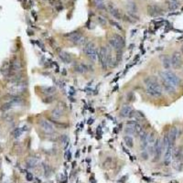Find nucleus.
Returning a JSON list of instances; mask_svg holds the SVG:
<instances>
[{"instance_id":"obj_32","label":"nucleus","mask_w":183,"mask_h":183,"mask_svg":"<svg viewBox=\"0 0 183 183\" xmlns=\"http://www.w3.org/2000/svg\"><path fill=\"white\" fill-rule=\"evenodd\" d=\"M110 23H111V24H112L114 27H116V28H118V30H122V27H120V25L118 24V23L114 22V21H113V20H110Z\"/></svg>"},{"instance_id":"obj_9","label":"nucleus","mask_w":183,"mask_h":183,"mask_svg":"<svg viewBox=\"0 0 183 183\" xmlns=\"http://www.w3.org/2000/svg\"><path fill=\"white\" fill-rule=\"evenodd\" d=\"M173 145L172 143L169 142L168 147L165 149V157H164V165L169 166L171 162V158H172V151H173Z\"/></svg>"},{"instance_id":"obj_13","label":"nucleus","mask_w":183,"mask_h":183,"mask_svg":"<svg viewBox=\"0 0 183 183\" xmlns=\"http://www.w3.org/2000/svg\"><path fill=\"white\" fill-rule=\"evenodd\" d=\"M10 63V73H18L19 72H20L21 70V63L19 59H13L12 61H11V62H9Z\"/></svg>"},{"instance_id":"obj_35","label":"nucleus","mask_w":183,"mask_h":183,"mask_svg":"<svg viewBox=\"0 0 183 183\" xmlns=\"http://www.w3.org/2000/svg\"><path fill=\"white\" fill-rule=\"evenodd\" d=\"M47 99H49V100H44L45 103H51V102H52V101L54 100V99H53V97H52V96H50V95H49V97H48Z\"/></svg>"},{"instance_id":"obj_17","label":"nucleus","mask_w":183,"mask_h":183,"mask_svg":"<svg viewBox=\"0 0 183 183\" xmlns=\"http://www.w3.org/2000/svg\"><path fill=\"white\" fill-rule=\"evenodd\" d=\"M39 159L35 157H30L26 161V164H27V167L30 168V169H33L38 166L39 164Z\"/></svg>"},{"instance_id":"obj_10","label":"nucleus","mask_w":183,"mask_h":183,"mask_svg":"<svg viewBox=\"0 0 183 183\" xmlns=\"http://www.w3.org/2000/svg\"><path fill=\"white\" fill-rule=\"evenodd\" d=\"M39 127H41V129L44 131V132L48 133V134L54 133V127H53L51 123L46 121V120H44V119H41L39 121Z\"/></svg>"},{"instance_id":"obj_19","label":"nucleus","mask_w":183,"mask_h":183,"mask_svg":"<svg viewBox=\"0 0 183 183\" xmlns=\"http://www.w3.org/2000/svg\"><path fill=\"white\" fill-rule=\"evenodd\" d=\"M1 73L5 77H8L10 74V63L8 61H6L3 63L1 67Z\"/></svg>"},{"instance_id":"obj_20","label":"nucleus","mask_w":183,"mask_h":183,"mask_svg":"<svg viewBox=\"0 0 183 183\" xmlns=\"http://www.w3.org/2000/svg\"><path fill=\"white\" fill-rule=\"evenodd\" d=\"M161 83H162V86L164 87V89L166 90V92H168V93H169V94H173V93H175L176 87H174L173 85H171L170 83H167V82L163 81V80H161Z\"/></svg>"},{"instance_id":"obj_16","label":"nucleus","mask_w":183,"mask_h":183,"mask_svg":"<svg viewBox=\"0 0 183 183\" xmlns=\"http://www.w3.org/2000/svg\"><path fill=\"white\" fill-rule=\"evenodd\" d=\"M127 8L130 15H136L137 13V7L134 1H128L127 4Z\"/></svg>"},{"instance_id":"obj_6","label":"nucleus","mask_w":183,"mask_h":183,"mask_svg":"<svg viewBox=\"0 0 183 183\" xmlns=\"http://www.w3.org/2000/svg\"><path fill=\"white\" fill-rule=\"evenodd\" d=\"M97 59L99 61V63L104 70L107 69V50L106 47H101L99 51H97Z\"/></svg>"},{"instance_id":"obj_12","label":"nucleus","mask_w":183,"mask_h":183,"mask_svg":"<svg viewBox=\"0 0 183 183\" xmlns=\"http://www.w3.org/2000/svg\"><path fill=\"white\" fill-rule=\"evenodd\" d=\"M107 8L109 10L110 14L114 17L116 19H122V14L119 11V9L116 7V5H114L113 3H108Z\"/></svg>"},{"instance_id":"obj_27","label":"nucleus","mask_w":183,"mask_h":183,"mask_svg":"<svg viewBox=\"0 0 183 183\" xmlns=\"http://www.w3.org/2000/svg\"><path fill=\"white\" fill-rule=\"evenodd\" d=\"M125 134L129 135V136H131V135H136V129H135L134 127H132V125H127V128H125Z\"/></svg>"},{"instance_id":"obj_14","label":"nucleus","mask_w":183,"mask_h":183,"mask_svg":"<svg viewBox=\"0 0 183 183\" xmlns=\"http://www.w3.org/2000/svg\"><path fill=\"white\" fill-rule=\"evenodd\" d=\"M132 113H133V107L127 105H124L121 110H120V116L122 117H129L132 116Z\"/></svg>"},{"instance_id":"obj_26","label":"nucleus","mask_w":183,"mask_h":183,"mask_svg":"<svg viewBox=\"0 0 183 183\" xmlns=\"http://www.w3.org/2000/svg\"><path fill=\"white\" fill-rule=\"evenodd\" d=\"M41 90H42L43 94H48V95H50V94L55 93V88L54 87H42Z\"/></svg>"},{"instance_id":"obj_24","label":"nucleus","mask_w":183,"mask_h":183,"mask_svg":"<svg viewBox=\"0 0 183 183\" xmlns=\"http://www.w3.org/2000/svg\"><path fill=\"white\" fill-rule=\"evenodd\" d=\"M74 69H75V71L79 73H83L87 71V66L84 65L83 63H79L77 64L75 67H74Z\"/></svg>"},{"instance_id":"obj_2","label":"nucleus","mask_w":183,"mask_h":183,"mask_svg":"<svg viewBox=\"0 0 183 183\" xmlns=\"http://www.w3.org/2000/svg\"><path fill=\"white\" fill-rule=\"evenodd\" d=\"M159 75H160V79L170 83L171 85H173L174 87L179 86L181 83V80L180 79V77L178 75H176L173 72L169 71V70H166L164 72H160Z\"/></svg>"},{"instance_id":"obj_1","label":"nucleus","mask_w":183,"mask_h":183,"mask_svg":"<svg viewBox=\"0 0 183 183\" xmlns=\"http://www.w3.org/2000/svg\"><path fill=\"white\" fill-rule=\"evenodd\" d=\"M144 82L147 87V93L149 95L154 97H159L162 95L163 90L161 85L154 77H147L144 80Z\"/></svg>"},{"instance_id":"obj_11","label":"nucleus","mask_w":183,"mask_h":183,"mask_svg":"<svg viewBox=\"0 0 183 183\" xmlns=\"http://www.w3.org/2000/svg\"><path fill=\"white\" fill-rule=\"evenodd\" d=\"M147 13L150 17H158L162 14V9L158 5H148L147 6Z\"/></svg>"},{"instance_id":"obj_3","label":"nucleus","mask_w":183,"mask_h":183,"mask_svg":"<svg viewBox=\"0 0 183 183\" xmlns=\"http://www.w3.org/2000/svg\"><path fill=\"white\" fill-rule=\"evenodd\" d=\"M83 51H84L85 55H86L91 61H97V50H96L94 42L90 41L85 44Z\"/></svg>"},{"instance_id":"obj_21","label":"nucleus","mask_w":183,"mask_h":183,"mask_svg":"<svg viewBox=\"0 0 183 183\" xmlns=\"http://www.w3.org/2000/svg\"><path fill=\"white\" fill-rule=\"evenodd\" d=\"M161 61H162L163 67L166 69V70H169V69L171 67V60L169 57L168 55H164L161 58Z\"/></svg>"},{"instance_id":"obj_22","label":"nucleus","mask_w":183,"mask_h":183,"mask_svg":"<svg viewBox=\"0 0 183 183\" xmlns=\"http://www.w3.org/2000/svg\"><path fill=\"white\" fill-rule=\"evenodd\" d=\"M62 114H63V111L60 107H56L51 111V116L54 119H60L62 116Z\"/></svg>"},{"instance_id":"obj_31","label":"nucleus","mask_w":183,"mask_h":183,"mask_svg":"<svg viewBox=\"0 0 183 183\" xmlns=\"http://www.w3.org/2000/svg\"><path fill=\"white\" fill-rule=\"evenodd\" d=\"M148 156H149V153H148L146 149L145 150H142V154H141V157L143 158V159H147Z\"/></svg>"},{"instance_id":"obj_4","label":"nucleus","mask_w":183,"mask_h":183,"mask_svg":"<svg viewBox=\"0 0 183 183\" xmlns=\"http://www.w3.org/2000/svg\"><path fill=\"white\" fill-rule=\"evenodd\" d=\"M109 44L111 48L116 50V51H120L125 47V39L122 36L116 34L109 39Z\"/></svg>"},{"instance_id":"obj_7","label":"nucleus","mask_w":183,"mask_h":183,"mask_svg":"<svg viewBox=\"0 0 183 183\" xmlns=\"http://www.w3.org/2000/svg\"><path fill=\"white\" fill-rule=\"evenodd\" d=\"M164 151H165V149H164L162 141L159 138H157L155 143H154V146H153V154H154V156H155V159L154 160H155V161L158 160Z\"/></svg>"},{"instance_id":"obj_36","label":"nucleus","mask_w":183,"mask_h":183,"mask_svg":"<svg viewBox=\"0 0 183 183\" xmlns=\"http://www.w3.org/2000/svg\"><path fill=\"white\" fill-rule=\"evenodd\" d=\"M98 20H99V22L101 23L102 25H105V20L104 19H103L102 17H99V18H98Z\"/></svg>"},{"instance_id":"obj_8","label":"nucleus","mask_w":183,"mask_h":183,"mask_svg":"<svg viewBox=\"0 0 183 183\" xmlns=\"http://www.w3.org/2000/svg\"><path fill=\"white\" fill-rule=\"evenodd\" d=\"M171 60V66L174 69H180L182 66V56L181 53L179 51H175L172 54V57L170 58Z\"/></svg>"},{"instance_id":"obj_25","label":"nucleus","mask_w":183,"mask_h":183,"mask_svg":"<svg viewBox=\"0 0 183 183\" xmlns=\"http://www.w3.org/2000/svg\"><path fill=\"white\" fill-rule=\"evenodd\" d=\"M124 140H125V145H127L128 147H132L134 146V140L132 138V136H125L124 137Z\"/></svg>"},{"instance_id":"obj_29","label":"nucleus","mask_w":183,"mask_h":183,"mask_svg":"<svg viewBox=\"0 0 183 183\" xmlns=\"http://www.w3.org/2000/svg\"><path fill=\"white\" fill-rule=\"evenodd\" d=\"M180 154H181V149L180 147H177L176 149H173L172 151V155L174 156V158H176V160H179L180 158Z\"/></svg>"},{"instance_id":"obj_23","label":"nucleus","mask_w":183,"mask_h":183,"mask_svg":"<svg viewBox=\"0 0 183 183\" xmlns=\"http://www.w3.org/2000/svg\"><path fill=\"white\" fill-rule=\"evenodd\" d=\"M94 7L99 10H105V0H93Z\"/></svg>"},{"instance_id":"obj_15","label":"nucleus","mask_w":183,"mask_h":183,"mask_svg":"<svg viewBox=\"0 0 183 183\" xmlns=\"http://www.w3.org/2000/svg\"><path fill=\"white\" fill-rule=\"evenodd\" d=\"M179 135V130L177 127H172L170 130H169V132L168 134V136H169V143H172V144H174V142L177 138V136H178Z\"/></svg>"},{"instance_id":"obj_28","label":"nucleus","mask_w":183,"mask_h":183,"mask_svg":"<svg viewBox=\"0 0 183 183\" xmlns=\"http://www.w3.org/2000/svg\"><path fill=\"white\" fill-rule=\"evenodd\" d=\"M168 5H169V8L170 10H175V9H177L179 8V4L177 3L176 0H171L170 2H169Z\"/></svg>"},{"instance_id":"obj_34","label":"nucleus","mask_w":183,"mask_h":183,"mask_svg":"<svg viewBox=\"0 0 183 183\" xmlns=\"http://www.w3.org/2000/svg\"><path fill=\"white\" fill-rule=\"evenodd\" d=\"M61 141L62 143H68V136L66 135H62L61 136Z\"/></svg>"},{"instance_id":"obj_37","label":"nucleus","mask_w":183,"mask_h":183,"mask_svg":"<svg viewBox=\"0 0 183 183\" xmlns=\"http://www.w3.org/2000/svg\"><path fill=\"white\" fill-rule=\"evenodd\" d=\"M181 53L183 54V45L181 46Z\"/></svg>"},{"instance_id":"obj_18","label":"nucleus","mask_w":183,"mask_h":183,"mask_svg":"<svg viewBox=\"0 0 183 183\" xmlns=\"http://www.w3.org/2000/svg\"><path fill=\"white\" fill-rule=\"evenodd\" d=\"M59 57L60 59L64 62V63H71L72 62V56L69 54L66 51H61L59 53Z\"/></svg>"},{"instance_id":"obj_5","label":"nucleus","mask_w":183,"mask_h":183,"mask_svg":"<svg viewBox=\"0 0 183 183\" xmlns=\"http://www.w3.org/2000/svg\"><path fill=\"white\" fill-rule=\"evenodd\" d=\"M66 37L68 38L69 41H70L71 42H72L73 44H75V45H79V46L85 45V38L83 36L82 33H80L78 31L67 34Z\"/></svg>"},{"instance_id":"obj_30","label":"nucleus","mask_w":183,"mask_h":183,"mask_svg":"<svg viewBox=\"0 0 183 183\" xmlns=\"http://www.w3.org/2000/svg\"><path fill=\"white\" fill-rule=\"evenodd\" d=\"M22 132H23V129L22 128H16L13 131V136L16 137V138H18V137H19L22 135Z\"/></svg>"},{"instance_id":"obj_33","label":"nucleus","mask_w":183,"mask_h":183,"mask_svg":"<svg viewBox=\"0 0 183 183\" xmlns=\"http://www.w3.org/2000/svg\"><path fill=\"white\" fill-rule=\"evenodd\" d=\"M26 179H27V180L28 181H32L33 180V175L31 174V173H27L26 174Z\"/></svg>"}]
</instances>
